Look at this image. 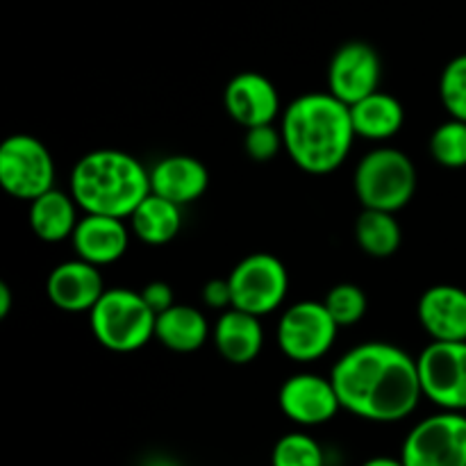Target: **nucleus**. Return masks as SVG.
Listing matches in <instances>:
<instances>
[{"instance_id":"412c9836","label":"nucleus","mask_w":466,"mask_h":466,"mask_svg":"<svg viewBox=\"0 0 466 466\" xmlns=\"http://www.w3.org/2000/svg\"><path fill=\"white\" fill-rule=\"evenodd\" d=\"M355 135L369 141H387L400 132L405 123V109L396 96L373 91L367 98L349 105Z\"/></svg>"},{"instance_id":"20e7f679","label":"nucleus","mask_w":466,"mask_h":466,"mask_svg":"<svg viewBox=\"0 0 466 466\" xmlns=\"http://www.w3.org/2000/svg\"><path fill=\"white\" fill-rule=\"evenodd\" d=\"M157 314L150 309L141 291L127 287L105 289L89 312L96 341L112 353H135L155 337Z\"/></svg>"},{"instance_id":"b1692460","label":"nucleus","mask_w":466,"mask_h":466,"mask_svg":"<svg viewBox=\"0 0 466 466\" xmlns=\"http://www.w3.org/2000/svg\"><path fill=\"white\" fill-rule=\"evenodd\" d=\"M271 466H326V453L308 432H287L273 446Z\"/></svg>"},{"instance_id":"7c9ffc66","label":"nucleus","mask_w":466,"mask_h":466,"mask_svg":"<svg viewBox=\"0 0 466 466\" xmlns=\"http://www.w3.org/2000/svg\"><path fill=\"white\" fill-rule=\"evenodd\" d=\"M14 305V294L12 287L7 282H0V319H7L9 312H12Z\"/></svg>"},{"instance_id":"f3484780","label":"nucleus","mask_w":466,"mask_h":466,"mask_svg":"<svg viewBox=\"0 0 466 466\" xmlns=\"http://www.w3.org/2000/svg\"><path fill=\"white\" fill-rule=\"evenodd\" d=\"M208 187V167L191 155H168L150 168V194L162 196L180 208L196 203Z\"/></svg>"},{"instance_id":"f03ea898","label":"nucleus","mask_w":466,"mask_h":466,"mask_svg":"<svg viewBox=\"0 0 466 466\" xmlns=\"http://www.w3.org/2000/svg\"><path fill=\"white\" fill-rule=\"evenodd\" d=\"M280 130L291 162L309 176L337 171L358 137L350 107L330 91H312L291 100L282 112Z\"/></svg>"},{"instance_id":"9d476101","label":"nucleus","mask_w":466,"mask_h":466,"mask_svg":"<svg viewBox=\"0 0 466 466\" xmlns=\"http://www.w3.org/2000/svg\"><path fill=\"white\" fill-rule=\"evenodd\" d=\"M417 367L423 399L440 410L466 412V341H432Z\"/></svg>"},{"instance_id":"5701e85b","label":"nucleus","mask_w":466,"mask_h":466,"mask_svg":"<svg viewBox=\"0 0 466 466\" xmlns=\"http://www.w3.org/2000/svg\"><path fill=\"white\" fill-rule=\"evenodd\" d=\"M355 241L371 258H391L400 248L403 230L394 212L362 208L355 221Z\"/></svg>"},{"instance_id":"423d86ee","label":"nucleus","mask_w":466,"mask_h":466,"mask_svg":"<svg viewBox=\"0 0 466 466\" xmlns=\"http://www.w3.org/2000/svg\"><path fill=\"white\" fill-rule=\"evenodd\" d=\"M0 187L12 198L32 203L55 187V159L32 135H12L0 144Z\"/></svg>"},{"instance_id":"6ab92c4d","label":"nucleus","mask_w":466,"mask_h":466,"mask_svg":"<svg viewBox=\"0 0 466 466\" xmlns=\"http://www.w3.org/2000/svg\"><path fill=\"white\" fill-rule=\"evenodd\" d=\"M80 205L76 203L73 194L66 191L50 189L41 194L30 203L27 221L30 230L46 244H57V241L71 239L77 221H80Z\"/></svg>"},{"instance_id":"1a4fd4ad","label":"nucleus","mask_w":466,"mask_h":466,"mask_svg":"<svg viewBox=\"0 0 466 466\" xmlns=\"http://www.w3.org/2000/svg\"><path fill=\"white\" fill-rule=\"evenodd\" d=\"M232 289V308L264 317L285 303L289 291V273L271 253H253L241 259L228 276Z\"/></svg>"},{"instance_id":"f8f14e48","label":"nucleus","mask_w":466,"mask_h":466,"mask_svg":"<svg viewBox=\"0 0 466 466\" xmlns=\"http://www.w3.org/2000/svg\"><path fill=\"white\" fill-rule=\"evenodd\" d=\"M278 405L280 412L300 428L323 426L344 410L330 376L319 373H294L287 378L278 391Z\"/></svg>"},{"instance_id":"dca6fc26","label":"nucleus","mask_w":466,"mask_h":466,"mask_svg":"<svg viewBox=\"0 0 466 466\" xmlns=\"http://www.w3.org/2000/svg\"><path fill=\"white\" fill-rule=\"evenodd\" d=\"M417 314L432 341H466V291L462 287H428L419 299Z\"/></svg>"},{"instance_id":"0eeeda50","label":"nucleus","mask_w":466,"mask_h":466,"mask_svg":"<svg viewBox=\"0 0 466 466\" xmlns=\"http://www.w3.org/2000/svg\"><path fill=\"white\" fill-rule=\"evenodd\" d=\"M405 466H466V414L440 410L421 419L400 446Z\"/></svg>"},{"instance_id":"4be33fe9","label":"nucleus","mask_w":466,"mask_h":466,"mask_svg":"<svg viewBox=\"0 0 466 466\" xmlns=\"http://www.w3.org/2000/svg\"><path fill=\"white\" fill-rule=\"evenodd\" d=\"M127 223L139 241L148 246H164L176 239L182 230V208L162 196L148 194L137 205Z\"/></svg>"},{"instance_id":"f257e3e1","label":"nucleus","mask_w":466,"mask_h":466,"mask_svg":"<svg viewBox=\"0 0 466 466\" xmlns=\"http://www.w3.org/2000/svg\"><path fill=\"white\" fill-rule=\"evenodd\" d=\"M341 408L373 423L408 419L423 399L417 358L390 341H367L341 355L330 371Z\"/></svg>"},{"instance_id":"6e6552de","label":"nucleus","mask_w":466,"mask_h":466,"mask_svg":"<svg viewBox=\"0 0 466 466\" xmlns=\"http://www.w3.org/2000/svg\"><path fill=\"white\" fill-rule=\"evenodd\" d=\"M339 326L323 300H299L282 312L276 339L282 353L300 364H309L328 355L335 346Z\"/></svg>"},{"instance_id":"7ed1b4c3","label":"nucleus","mask_w":466,"mask_h":466,"mask_svg":"<svg viewBox=\"0 0 466 466\" xmlns=\"http://www.w3.org/2000/svg\"><path fill=\"white\" fill-rule=\"evenodd\" d=\"M68 187L85 214L130 218L150 194V171L126 150L98 148L77 159Z\"/></svg>"},{"instance_id":"4468645a","label":"nucleus","mask_w":466,"mask_h":466,"mask_svg":"<svg viewBox=\"0 0 466 466\" xmlns=\"http://www.w3.org/2000/svg\"><path fill=\"white\" fill-rule=\"evenodd\" d=\"M228 114L241 127H258L276 121L280 114V94L267 76L255 71L237 73L223 94Z\"/></svg>"},{"instance_id":"2eb2a0df","label":"nucleus","mask_w":466,"mask_h":466,"mask_svg":"<svg viewBox=\"0 0 466 466\" xmlns=\"http://www.w3.org/2000/svg\"><path fill=\"white\" fill-rule=\"evenodd\" d=\"M130 223L126 218L107 217V214H85L73 230L71 244L77 258L107 267L118 262L130 246Z\"/></svg>"},{"instance_id":"a878e982","label":"nucleus","mask_w":466,"mask_h":466,"mask_svg":"<svg viewBox=\"0 0 466 466\" xmlns=\"http://www.w3.org/2000/svg\"><path fill=\"white\" fill-rule=\"evenodd\" d=\"M323 303H326L328 312L332 314V319H335L339 328H350L360 323L369 309L367 294L355 282H339V285H335L326 294Z\"/></svg>"},{"instance_id":"bb28decb","label":"nucleus","mask_w":466,"mask_h":466,"mask_svg":"<svg viewBox=\"0 0 466 466\" xmlns=\"http://www.w3.org/2000/svg\"><path fill=\"white\" fill-rule=\"evenodd\" d=\"M440 98L451 116L466 121V53L451 59L441 71Z\"/></svg>"},{"instance_id":"cd10ccee","label":"nucleus","mask_w":466,"mask_h":466,"mask_svg":"<svg viewBox=\"0 0 466 466\" xmlns=\"http://www.w3.org/2000/svg\"><path fill=\"white\" fill-rule=\"evenodd\" d=\"M244 148H246V155H248L253 162H271L280 150H285L282 130L273 126V123L248 127V130H246Z\"/></svg>"},{"instance_id":"a211bd4d","label":"nucleus","mask_w":466,"mask_h":466,"mask_svg":"<svg viewBox=\"0 0 466 466\" xmlns=\"http://www.w3.org/2000/svg\"><path fill=\"white\" fill-rule=\"evenodd\" d=\"M212 339L226 362L244 367V364L255 362L262 353L264 328L255 314L230 308L221 312V317L214 323Z\"/></svg>"},{"instance_id":"ddd939ff","label":"nucleus","mask_w":466,"mask_h":466,"mask_svg":"<svg viewBox=\"0 0 466 466\" xmlns=\"http://www.w3.org/2000/svg\"><path fill=\"white\" fill-rule=\"evenodd\" d=\"M103 294L105 282L100 268L82 258L57 264L46 280V296L50 303L68 314L91 312Z\"/></svg>"},{"instance_id":"c756f323","label":"nucleus","mask_w":466,"mask_h":466,"mask_svg":"<svg viewBox=\"0 0 466 466\" xmlns=\"http://www.w3.org/2000/svg\"><path fill=\"white\" fill-rule=\"evenodd\" d=\"M141 296H144L146 303L150 305L155 314H162L164 309H168L171 305H176V294H173L171 285L164 280H153L141 289Z\"/></svg>"},{"instance_id":"aec40b11","label":"nucleus","mask_w":466,"mask_h":466,"mask_svg":"<svg viewBox=\"0 0 466 466\" xmlns=\"http://www.w3.org/2000/svg\"><path fill=\"white\" fill-rule=\"evenodd\" d=\"M209 335H212V328L208 319L194 305H171L162 314H157V321H155V339L173 353H194L203 349Z\"/></svg>"},{"instance_id":"c85d7f7f","label":"nucleus","mask_w":466,"mask_h":466,"mask_svg":"<svg viewBox=\"0 0 466 466\" xmlns=\"http://www.w3.org/2000/svg\"><path fill=\"white\" fill-rule=\"evenodd\" d=\"M203 303L212 309H226L232 308V289L228 278H212L205 282L203 287Z\"/></svg>"},{"instance_id":"2f4dec72","label":"nucleus","mask_w":466,"mask_h":466,"mask_svg":"<svg viewBox=\"0 0 466 466\" xmlns=\"http://www.w3.org/2000/svg\"><path fill=\"white\" fill-rule=\"evenodd\" d=\"M360 466H405V462L400 458H390V455H376V458H369L367 462H362Z\"/></svg>"},{"instance_id":"39448f33","label":"nucleus","mask_w":466,"mask_h":466,"mask_svg":"<svg viewBox=\"0 0 466 466\" xmlns=\"http://www.w3.org/2000/svg\"><path fill=\"white\" fill-rule=\"evenodd\" d=\"M353 189L362 208L400 212L417 191V168L399 148L380 146L364 155L355 167Z\"/></svg>"},{"instance_id":"393cba45","label":"nucleus","mask_w":466,"mask_h":466,"mask_svg":"<svg viewBox=\"0 0 466 466\" xmlns=\"http://www.w3.org/2000/svg\"><path fill=\"white\" fill-rule=\"evenodd\" d=\"M431 155L446 168L466 167V121L451 116L431 137Z\"/></svg>"},{"instance_id":"9b49d317","label":"nucleus","mask_w":466,"mask_h":466,"mask_svg":"<svg viewBox=\"0 0 466 466\" xmlns=\"http://www.w3.org/2000/svg\"><path fill=\"white\" fill-rule=\"evenodd\" d=\"M382 59L367 41L339 46L328 64V91L346 105L367 98L380 89Z\"/></svg>"}]
</instances>
